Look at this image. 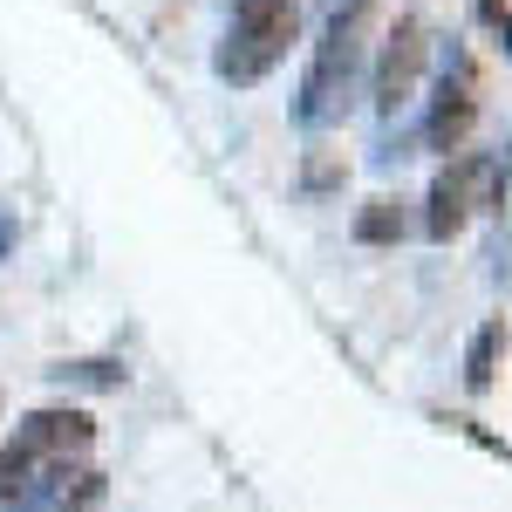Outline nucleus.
<instances>
[{"label":"nucleus","instance_id":"6e6552de","mask_svg":"<svg viewBox=\"0 0 512 512\" xmlns=\"http://www.w3.org/2000/svg\"><path fill=\"white\" fill-rule=\"evenodd\" d=\"M355 239H362V246H390V239H403V205H396V198H369V205L355 212Z\"/></svg>","mask_w":512,"mask_h":512},{"label":"nucleus","instance_id":"ddd939ff","mask_svg":"<svg viewBox=\"0 0 512 512\" xmlns=\"http://www.w3.org/2000/svg\"><path fill=\"white\" fill-rule=\"evenodd\" d=\"M7 246H14V219H0V253H7Z\"/></svg>","mask_w":512,"mask_h":512},{"label":"nucleus","instance_id":"1a4fd4ad","mask_svg":"<svg viewBox=\"0 0 512 512\" xmlns=\"http://www.w3.org/2000/svg\"><path fill=\"white\" fill-rule=\"evenodd\" d=\"M55 383H82V390H117L123 383V362H62V369H48Z\"/></svg>","mask_w":512,"mask_h":512},{"label":"nucleus","instance_id":"423d86ee","mask_svg":"<svg viewBox=\"0 0 512 512\" xmlns=\"http://www.w3.org/2000/svg\"><path fill=\"white\" fill-rule=\"evenodd\" d=\"M492 178V158H458L444 178L431 185V239H458L465 233V219H472V205H478V185Z\"/></svg>","mask_w":512,"mask_h":512},{"label":"nucleus","instance_id":"f8f14e48","mask_svg":"<svg viewBox=\"0 0 512 512\" xmlns=\"http://www.w3.org/2000/svg\"><path fill=\"white\" fill-rule=\"evenodd\" d=\"M485 21H492V28H499V41H506V48H512V14H506V7H499V0H485Z\"/></svg>","mask_w":512,"mask_h":512},{"label":"nucleus","instance_id":"20e7f679","mask_svg":"<svg viewBox=\"0 0 512 512\" xmlns=\"http://www.w3.org/2000/svg\"><path fill=\"white\" fill-rule=\"evenodd\" d=\"M424 21L417 14H396L390 41H383V69H376V103H383V117H396L403 103H410V89L424 76Z\"/></svg>","mask_w":512,"mask_h":512},{"label":"nucleus","instance_id":"39448f33","mask_svg":"<svg viewBox=\"0 0 512 512\" xmlns=\"http://www.w3.org/2000/svg\"><path fill=\"white\" fill-rule=\"evenodd\" d=\"M478 123V82H472V62L451 55V69L437 82V110H431V151H458Z\"/></svg>","mask_w":512,"mask_h":512},{"label":"nucleus","instance_id":"f03ea898","mask_svg":"<svg viewBox=\"0 0 512 512\" xmlns=\"http://www.w3.org/2000/svg\"><path fill=\"white\" fill-rule=\"evenodd\" d=\"M301 41V7L294 0H239L233 28L219 41V82H233V89H253V82H267L287 62V48Z\"/></svg>","mask_w":512,"mask_h":512},{"label":"nucleus","instance_id":"0eeeda50","mask_svg":"<svg viewBox=\"0 0 512 512\" xmlns=\"http://www.w3.org/2000/svg\"><path fill=\"white\" fill-rule=\"evenodd\" d=\"M103 499V472H89V465H48V478H35L14 512H89Z\"/></svg>","mask_w":512,"mask_h":512},{"label":"nucleus","instance_id":"9d476101","mask_svg":"<svg viewBox=\"0 0 512 512\" xmlns=\"http://www.w3.org/2000/svg\"><path fill=\"white\" fill-rule=\"evenodd\" d=\"M499 342H506V328H499V321H492V328H478L472 355H465V383H472V390L492 383V355H499Z\"/></svg>","mask_w":512,"mask_h":512},{"label":"nucleus","instance_id":"f257e3e1","mask_svg":"<svg viewBox=\"0 0 512 512\" xmlns=\"http://www.w3.org/2000/svg\"><path fill=\"white\" fill-rule=\"evenodd\" d=\"M369 35H376V0H349V7H335V21H328V35H321V48H315V69H308V82H301V103H294L308 130L349 117V103L362 96Z\"/></svg>","mask_w":512,"mask_h":512},{"label":"nucleus","instance_id":"7ed1b4c3","mask_svg":"<svg viewBox=\"0 0 512 512\" xmlns=\"http://www.w3.org/2000/svg\"><path fill=\"white\" fill-rule=\"evenodd\" d=\"M89 444H96V417L89 410H28L21 431H14V451L28 465H69Z\"/></svg>","mask_w":512,"mask_h":512},{"label":"nucleus","instance_id":"9b49d317","mask_svg":"<svg viewBox=\"0 0 512 512\" xmlns=\"http://www.w3.org/2000/svg\"><path fill=\"white\" fill-rule=\"evenodd\" d=\"M28 485H35V465H28V458H21V451L7 444V451H0V506H14V499H21Z\"/></svg>","mask_w":512,"mask_h":512}]
</instances>
